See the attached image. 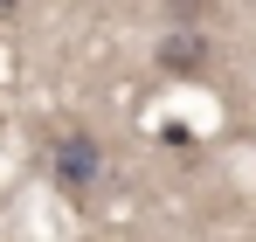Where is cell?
<instances>
[{
  "mask_svg": "<svg viewBox=\"0 0 256 242\" xmlns=\"http://www.w3.org/2000/svg\"><path fill=\"white\" fill-rule=\"evenodd\" d=\"M97 166H104V152H97V138H90V132H70V138L56 146V180H62L70 194H84L90 180H97Z\"/></svg>",
  "mask_w": 256,
  "mask_h": 242,
  "instance_id": "6da1fadb",
  "label": "cell"
},
{
  "mask_svg": "<svg viewBox=\"0 0 256 242\" xmlns=\"http://www.w3.org/2000/svg\"><path fill=\"white\" fill-rule=\"evenodd\" d=\"M201 62H208V42L194 35V28H173V35L160 42V70H166V76H201Z\"/></svg>",
  "mask_w": 256,
  "mask_h": 242,
  "instance_id": "7a4b0ae2",
  "label": "cell"
},
{
  "mask_svg": "<svg viewBox=\"0 0 256 242\" xmlns=\"http://www.w3.org/2000/svg\"><path fill=\"white\" fill-rule=\"evenodd\" d=\"M14 7H21V0H0V21H14Z\"/></svg>",
  "mask_w": 256,
  "mask_h": 242,
  "instance_id": "3957f363",
  "label": "cell"
}]
</instances>
